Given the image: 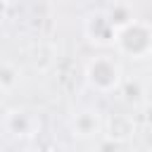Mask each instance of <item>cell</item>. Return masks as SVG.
<instances>
[{
    "label": "cell",
    "instance_id": "8",
    "mask_svg": "<svg viewBox=\"0 0 152 152\" xmlns=\"http://www.w3.org/2000/svg\"><path fill=\"white\" fill-rule=\"evenodd\" d=\"M19 86V69L10 62H0V93H12Z\"/></svg>",
    "mask_w": 152,
    "mask_h": 152
},
{
    "label": "cell",
    "instance_id": "1",
    "mask_svg": "<svg viewBox=\"0 0 152 152\" xmlns=\"http://www.w3.org/2000/svg\"><path fill=\"white\" fill-rule=\"evenodd\" d=\"M114 50L128 59H147L152 52V26L145 19H133L124 28L114 31Z\"/></svg>",
    "mask_w": 152,
    "mask_h": 152
},
{
    "label": "cell",
    "instance_id": "3",
    "mask_svg": "<svg viewBox=\"0 0 152 152\" xmlns=\"http://www.w3.org/2000/svg\"><path fill=\"white\" fill-rule=\"evenodd\" d=\"M102 121H104V116L97 109H78L71 116L69 126H71L74 138H78V140H95V138L102 135Z\"/></svg>",
    "mask_w": 152,
    "mask_h": 152
},
{
    "label": "cell",
    "instance_id": "2",
    "mask_svg": "<svg viewBox=\"0 0 152 152\" xmlns=\"http://www.w3.org/2000/svg\"><path fill=\"white\" fill-rule=\"evenodd\" d=\"M86 81L88 86L100 95H112L124 83V69L116 57L112 55H97L86 64Z\"/></svg>",
    "mask_w": 152,
    "mask_h": 152
},
{
    "label": "cell",
    "instance_id": "4",
    "mask_svg": "<svg viewBox=\"0 0 152 152\" xmlns=\"http://www.w3.org/2000/svg\"><path fill=\"white\" fill-rule=\"evenodd\" d=\"M102 135H104V140H112L116 145L128 142L135 135V119H133V114H126V112L109 114L102 121Z\"/></svg>",
    "mask_w": 152,
    "mask_h": 152
},
{
    "label": "cell",
    "instance_id": "6",
    "mask_svg": "<svg viewBox=\"0 0 152 152\" xmlns=\"http://www.w3.org/2000/svg\"><path fill=\"white\" fill-rule=\"evenodd\" d=\"M86 36L97 43V45H112V38H114V28L109 26L104 12H95L86 19Z\"/></svg>",
    "mask_w": 152,
    "mask_h": 152
},
{
    "label": "cell",
    "instance_id": "9",
    "mask_svg": "<svg viewBox=\"0 0 152 152\" xmlns=\"http://www.w3.org/2000/svg\"><path fill=\"white\" fill-rule=\"evenodd\" d=\"M119 90H124V93L128 95L126 100H128L133 107L145 104V100H147V88H145L140 81H133V83H131V81H126V78H124V83H121V88H119Z\"/></svg>",
    "mask_w": 152,
    "mask_h": 152
},
{
    "label": "cell",
    "instance_id": "7",
    "mask_svg": "<svg viewBox=\"0 0 152 152\" xmlns=\"http://www.w3.org/2000/svg\"><path fill=\"white\" fill-rule=\"evenodd\" d=\"M104 17H107V21H109V26H112L114 31L124 28L126 24H131V21L135 19L133 7H131L128 2H114L109 10H104Z\"/></svg>",
    "mask_w": 152,
    "mask_h": 152
},
{
    "label": "cell",
    "instance_id": "5",
    "mask_svg": "<svg viewBox=\"0 0 152 152\" xmlns=\"http://www.w3.org/2000/svg\"><path fill=\"white\" fill-rule=\"evenodd\" d=\"M5 128L17 138H31L40 131V119L28 109H12L5 116Z\"/></svg>",
    "mask_w": 152,
    "mask_h": 152
},
{
    "label": "cell",
    "instance_id": "10",
    "mask_svg": "<svg viewBox=\"0 0 152 152\" xmlns=\"http://www.w3.org/2000/svg\"><path fill=\"white\" fill-rule=\"evenodd\" d=\"M7 14H10V0H0V24L7 19Z\"/></svg>",
    "mask_w": 152,
    "mask_h": 152
}]
</instances>
